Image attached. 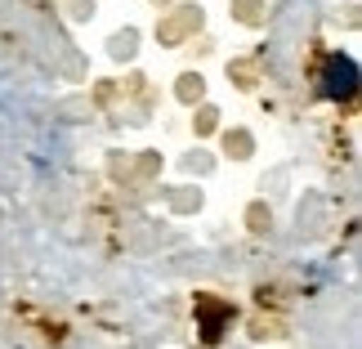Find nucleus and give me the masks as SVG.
I'll return each mask as SVG.
<instances>
[{
    "label": "nucleus",
    "mask_w": 362,
    "mask_h": 349,
    "mask_svg": "<svg viewBox=\"0 0 362 349\" xmlns=\"http://www.w3.org/2000/svg\"><path fill=\"white\" fill-rule=\"evenodd\" d=\"M354 90H358V63L344 50H336L322 63V94L327 99H354Z\"/></svg>",
    "instance_id": "nucleus-1"
}]
</instances>
